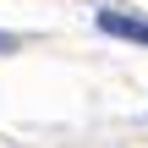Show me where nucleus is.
I'll return each mask as SVG.
<instances>
[{
    "label": "nucleus",
    "mask_w": 148,
    "mask_h": 148,
    "mask_svg": "<svg viewBox=\"0 0 148 148\" xmlns=\"http://www.w3.org/2000/svg\"><path fill=\"white\" fill-rule=\"evenodd\" d=\"M99 27H104V33H115V38L148 44V22H143V16H126V11H104V16H99Z\"/></svg>",
    "instance_id": "obj_1"
},
{
    "label": "nucleus",
    "mask_w": 148,
    "mask_h": 148,
    "mask_svg": "<svg viewBox=\"0 0 148 148\" xmlns=\"http://www.w3.org/2000/svg\"><path fill=\"white\" fill-rule=\"evenodd\" d=\"M16 44H22V38H16V33H0V55H11V49H16Z\"/></svg>",
    "instance_id": "obj_2"
}]
</instances>
